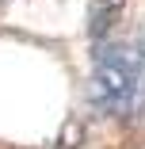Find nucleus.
Wrapping results in <instances>:
<instances>
[{
    "label": "nucleus",
    "instance_id": "f257e3e1",
    "mask_svg": "<svg viewBox=\"0 0 145 149\" xmlns=\"http://www.w3.org/2000/svg\"><path fill=\"white\" fill-rule=\"evenodd\" d=\"M145 100L141 92V61L137 50L126 46H103L92 54V103L103 115H134V107Z\"/></svg>",
    "mask_w": 145,
    "mask_h": 149
},
{
    "label": "nucleus",
    "instance_id": "7ed1b4c3",
    "mask_svg": "<svg viewBox=\"0 0 145 149\" xmlns=\"http://www.w3.org/2000/svg\"><path fill=\"white\" fill-rule=\"evenodd\" d=\"M137 61H141V92H145V31H141V38H137Z\"/></svg>",
    "mask_w": 145,
    "mask_h": 149
},
{
    "label": "nucleus",
    "instance_id": "f03ea898",
    "mask_svg": "<svg viewBox=\"0 0 145 149\" xmlns=\"http://www.w3.org/2000/svg\"><path fill=\"white\" fill-rule=\"evenodd\" d=\"M122 12H126V0H92L88 4V38L96 46L107 42V35L119 27Z\"/></svg>",
    "mask_w": 145,
    "mask_h": 149
}]
</instances>
